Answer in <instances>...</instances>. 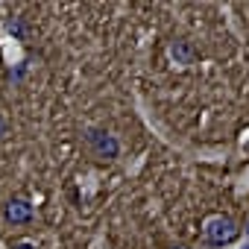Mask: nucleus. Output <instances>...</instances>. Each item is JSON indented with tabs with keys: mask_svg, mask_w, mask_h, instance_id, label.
Here are the masks:
<instances>
[{
	"mask_svg": "<svg viewBox=\"0 0 249 249\" xmlns=\"http://www.w3.org/2000/svg\"><path fill=\"white\" fill-rule=\"evenodd\" d=\"M85 138H88V144H91L103 159H114V156H117V150H120V147H117V141H114L111 135L100 132V129H88V135H85Z\"/></svg>",
	"mask_w": 249,
	"mask_h": 249,
	"instance_id": "nucleus-2",
	"label": "nucleus"
},
{
	"mask_svg": "<svg viewBox=\"0 0 249 249\" xmlns=\"http://www.w3.org/2000/svg\"><path fill=\"white\" fill-rule=\"evenodd\" d=\"M30 217H33V205H30V202L12 199V202L6 205V220H9V223H27Z\"/></svg>",
	"mask_w": 249,
	"mask_h": 249,
	"instance_id": "nucleus-3",
	"label": "nucleus"
},
{
	"mask_svg": "<svg viewBox=\"0 0 249 249\" xmlns=\"http://www.w3.org/2000/svg\"><path fill=\"white\" fill-rule=\"evenodd\" d=\"M12 249H36V246H33V243H15Z\"/></svg>",
	"mask_w": 249,
	"mask_h": 249,
	"instance_id": "nucleus-6",
	"label": "nucleus"
},
{
	"mask_svg": "<svg viewBox=\"0 0 249 249\" xmlns=\"http://www.w3.org/2000/svg\"><path fill=\"white\" fill-rule=\"evenodd\" d=\"M6 135V123H3V117H0V138Z\"/></svg>",
	"mask_w": 249,
	"mask_h": 249,
	"instance_id": "nucleus-7",
	"label": "nucleus"
},
{
	"mask_svg": "<svg viewBox=\"0 0 249 249\" xmlns=\"http://www.w3.org/2000/svg\"><path fill=\"white\" fill-rule=\"evenodd\" d=\"M205 237H208L211 243H217V246L231 243V240L237 237V226H234L229 217H211V220L205 223Z\"/></svg>",
	"mask_w": 249,
	"mask_h": 249,
	"instance_id": "nucleus-1",
	"label": "nucleus"
},
{
	"mask_svg": "<svg viewBox=\"0 0 249 249\" xmlns=\"http://www.w3.org/2000/svg\"><path fill=\"white\" fill-rule=\"evenodd\" d=\"M6 30H9L12 36H21V38L27 36V27H24V24H21L18 18H12V21H6Z\"/></svg>",
	"mask_w": 249,
	"mask_h": 249,
	"instance_id": "nucleus-5",
	"label": "nucleus"
},
{
	"mask_svg": "<svg viewBox=\"0 0 249 249\" xmlns=\"http://www.w3.org/2000/svg\"><path fill=\"white\" fill-rule=\"evenodd\" d=\"M246 234H249V229H246Z\"/></svg>",
	"mask_w": 249,
	"mask_h": 249,
	"instance_id": "nucleus-9",
	"label": "nucleus"
},
{
	"mask_svg": "<svg viewBox=\"0 0 249 249\" xmlns=\"http://www.w3.org/2000/svg\"><path fill=\"white\" fill-rule=\"evenodd\" d=\"M170 56L176 59V65H191L196 59V50L191 41H173L170 44Z\"/></svg>",
	"mask_w": 249,
	"mask_h": 249,
	"instance_id": "nucleus-4",
	"label": "nucleus"
},
{
	"mask_svg": "<svg viewBox=\"0 0 249 249\" xmlns=\"http://www.w3.org/2000/svg\"><path fill=\"white\" fill-rule=\"evenodd\" d=\"M243 249H249V243H246V246H243Z\"/></svg>",
	"mask_w": 249,
	"mask_h": 249,
	"instance_id": "nucleus-8",
	"label": "nucleus"
}]
</instances>
